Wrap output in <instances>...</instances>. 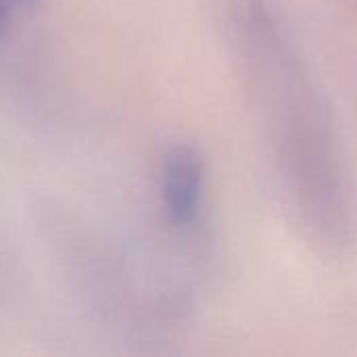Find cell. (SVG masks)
<instances>
[{"instance_id":"1","label":"cell","mask_w":357,"mask_h":357,"mask_svg":"<svg viewBox=\"0 0 357 357\" xmlns=\"http://www.w3.org/2000/svg\"><path fill=\"white\" fill-rule=\"evenodd\" d=\"M205 165L197 151L188 146L174 149L163 163L161 192L169 222L176 228H188L197 222L203 205Z\"/></svg>"},{"instance_id":"2","label":"cell","mask_w":357,"mask_h":357,"mask_svg":"<svg viewBox=\"0 0 357 357\" xmlns=\"http://www.w3.org/2000/svg\"><path fill=\"white\" fill-rule=\"evenodd\" d=\"M36 0H0V10L8 17L13 13H19V10H27L29 6H33Z\"/></svg>"},{"instance_id":"3","label":"cell","mask_w":357,"mask_h":357,"mask_svg":"<svg viewBox=\"0 0 357 357\" xmlns=\"http://www.w3.org/2000/svg\"><path fill=\"white\" fill-rule=\"evenodd\" d=\"M6 19H8V17L0 10V33H2V29H4V25H6Z\"/></svg>"}]
</instances>
